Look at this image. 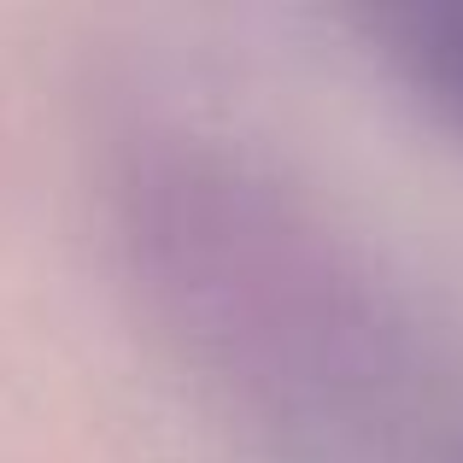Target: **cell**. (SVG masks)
<instances>
[{"instance_id": "6da1fadb", "label": "cell", "mask_w": 463, "mask_h": 463, "mask_svg": "<svg viewBox=\"0 0 463 463\" xmlns=\"http://www.w3.org/2000/svg\"><path fill=\"white\" fill-rule=\"evenodd\" d=\"M411 59L429 71V82L463 112V6H434L405 18Z\"/></svg>"}]
</instances>
